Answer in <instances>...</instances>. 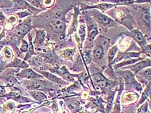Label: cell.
<instances>
[{
  "label": "cell",
  "instance_id": "obj_1",
  "mask_svg": "<svg viewBox=\"0 0 151 113\" xmlns=\"http://www.w3.org/2000/svg\"><path fill=\"white\" fill-rule=\"evenodd\" d=\"M90 14L92 15V17H94V20H96V22L103 27H114L117 25L114 21L111 20L108 16L103 14L95 9H91V10L90 11Z\"/></svg>",
  "mask_w": 151,
  "mask_h": 113
},
{
  "label": "cell",
  "instance_id": "obj_2",
  "mask_svg": "<svg viewBox=\"0 0 151 113\" xmlns=\"http://www.w3.org/2000/svg\"><path fill=\"white\" fill-rule=\"evenodd\" d=\"M123 34L126 36H130L133 38L138 43L139 45L140 46L141 49L143 50V52H146L147 54V48H150V45H147L145 37H144L140 31H139L138 29L131 30L129 32H124Z\"/></svg>",
  "mask_w": 151,
  "mask_h": 113
},
{
  "label": "cell",
  "instance_id": "obj_3",
  "mask_svg": "<svg viewBox=\"0 0 151 113\" xmlns=\"http://www.w3.org/2000/svg\"><path fill=\"white\" fill-rule=\"evenodd\" d=\"M86 22L88 25V41L89 42L92 43L94 38L98 34V28H97L96 23L95 22L94 20H93L90 16H86Z\"/></svg>",
  "mask_w": 151,
  "mask_h": 113
},
{
  "label": "cell",
  "instance_id": "obj_4",
  "mask_svg": "<svg viewBox=\"0 0 151 113\" xmlns=\"http://www.w3.org/2000/svg\"><path fill=\"white\" fill-rule=\"evenodd\" d=\"M139 23L143 28H145L147 30H149L150 27V13L149 10L147 9H142L139 12Z\"/></svg>",
  "mask_w": 151,
  "mask_h": 113
},
{
  "label": "cell",
  "instance_id": "obj_5",
  "mask_svg": "<svg viewBox=\"0 0 151 113\" xmlns=\"http://www.w3.org/2000/svg\"><path fill=\"white\" fill-rule=\"evenodd\" d=\"M49 24L53 31L58 34H62L66 31V23L63 20L53 18L50 20Z\"/></svg>",
  "mask_w": 151,
  "mask_h": 113
},
{
  "label": "cell",
  "instance_id": "obj_6",
  "mask_svg": "<svg viewBox=\"0 0 151 113\" xmlns=\"http://www.w3.org/2000/svg\"><path fill=\"white\" fill-rule=\"evenodd\" d=\"M114 18H115L116 20L119 21L121 22V24L125 25V26H127L128 25H132V23H133V20L131 18V16H130L129 14H128L127 12H123V11H116L115 13Z\"/></svg>",
  "mask_w": 151,
  "mask_h": 113
},
{
  "label": "cell",
  "instance_id": "obj_7",
  "mask_svg": "<svg viewBox=\"0 0 151 113\" xmlns=\"http://www.w3.org/2000/svg\"><path fill=\"white\" fill-rule=\"evenodd\" d=\"M18 77L21 78H26L28 80H35L42 78V76L36 73L31 69H25L20 73L16 74Z\"/></svg>",
  "mask_w": 151,
  "mask_h": 113
},
{
  "label": "cell",
  "instance_id": "obj_8",
  "mask_svg": "<svg viewBox=\"0 0 151 113\" xmlns=\"http://www.w3.org/2000/svg\"><path fill=\"white\" fill-rule=\"evenodd\" d=\"M28 84L27 88L35 89V90H45L49 87V83L45 81H42L39 79L33 80L32 82H29Z\"/></svg>",
  "mask_w": 151,
  "mask_h": 113
},
{
  "label": "cell",
  "instance_id": "obj_9",
  "mask_svg": "<svg viewBox=\"0 0 151 113\" xmlns=\"http://www.w3.org/2000/svg\"><path fill=\"white\" fill-rule=\"evenodd\" d=\"M150 67V60L148 59V60H145V61H139V62H137L136 63L132 65L131 66H129L127 67V69H129L130 70L132 71V72H134V74H137L138 73L140 72V71L143 70L146 67Z\"/></svg>",
  "mask_w": 151,
  "mask_h": 113
},
{
  "label": "cell",
  "instance_id": "obj_10",
  "mask_svg": "<svg viewBox=\"0 0 151 113\" xmlns=\"http://www.w3.org/2000/svg\"><path fill=\"white\" fill-rule=\"evenodd\" d=\"M31 29V24H30V21H27L23 23L22 25H19L16 29V36L19 38L24 37L25 34L28 33V32Z\"/></svg>",
  "mask_w": 151,
  "mask_h": 113
},
{
  "label": "cell",
  "instance_id": "obj_11",
  "mask_svg": "<svg viewBox=\"0 0 151 113\" xmlns=\"http://www.w3.org/2000/svg\"><path fill=\"white\" fill-rule=\"evenodd\" d=\"M141 52H120L118 56L117 57V58H115L114 59L113 62L111 63V64L117 63V62L121 60V59H132V58H139V56L141 54Z\"/></svg>",
  "mask_w": 151,
  "mask_h": 113
},
{
  "label": "cell",
  "instance_id": "obj_12",
  "mask_svg": "<svg viewBox=\"0 0 151 113\" xmlns=\"http://www.w3.org/2000/svg\"><path fill=\"white\" fill-rule=\"evenodd\" d=\"M46 33L44 30H36V38L34 41V44L37 47L42 46L45 40Z\"/></svg>",
  "mask_w": 151,
  "mask_h": 113
},
{
  "label": "cell",
  "instance_id": "obj_13",
  "mask_svg": "<svg viewBox=\"0 0 151 113\" xmlns=\"http://www.w3.org/2000/svg\"><path fill=\"white\" fill-rule=\"evenodd\" d=\"M93 79L94 80L95 83H96L99 87H101V88H105L108 85V81L106 80V78L103 76L101 73H98L97 74L94 75V76H93Z\"/></svg>",
  "mask_w": 151,
  "mask_h": 113
},
{
  "label": "cell",
  "instance_id": "obj_14",
  "mask_svg": "<svg viewBox=\"0 0 151 113\" xmlns=\"http://www.w3.org/2000/svg\"><path fill=\"white\" fill-rule=\"evenodd\" d=\"M116 5H117V4H113V3H100L98 5H96L94 6H88L86 7H84L83 8V10H87V9H94V8H97L99 10H107L108 9H110L111 8L114 7Z\"/></svg>",
  "mask_w": 151,
  "mask_h": 113
},
{
  "label": "cell",
  "instance_id": "obj_15",
  "mask_svg": "<svg viewBox=\"0 0 151 113\" xmlns=\"http://www.w3.org/2000/svg\"><path fill=\"white\" fill-rule=\"evenodd\" d=\"M36 71L39 72V73H40L42 76H44L47 79H48L51 82H55V83H58V84H62L64 82L62 81L60 78H58L57 76H55L53 74H51L49 72H47V71H40L38 70V69H36Z\"/></svg>",
  "mask_w": 151,
  "mask_h": 113
},
{
  "label": "cell",
  "instance_id": "obj_16",
  "mask_svg": "<svg viewBox=\"0 0 151 113\" xmlns=\"http://www.w3.org/2000/svg\"><path fill=\"white\" fill-rule=\"evenodd\" d=\"M93 55L96 59H101L103 58L104 56V48L103 45L99 43L96 46L93 51Z\"/></svg>",
  "mask_w": 151,
  "mask_h": 113
},
{
  "label": "cell",
  "instance_id": "obj_17",
  "mask_svg": "<svg viewBox=\"0 0 151 113\" xmlns=\"http://www.w3.org/2000/svg\"><path fill=\"white\" fill-rule=\"evenodd\" d=\"M142 60V58H140V57H139V58H136V59H124L123 61L121 62V63H118V64H116L114 66V69H117L121 67H123L124 66H126V65H133L134 63H137V62L139 61H141Z\"/></svg>",
  "mask_w": 151,
  "mask_h": 113
},
{
  "label": "cell",
  "instance_id": "obj_18",
  "mask_svg": "<svg viewBox=\"0 0 151 113\" xmlns=\"http://www.w3.org/2000/svg\"><path fill=\"white\" fill-rule=\"evenodd\" d=\"M55 72L57 73L60 76L64 78V79L69 81V82H74V79L72 76L69 74L65 67L60 69L59 70H54Z\"/></svg>",
  "mask_w": 151,
  "mask_h": 113
},
{
  "label": "cell",
  "instance_id": "obj_19",
  "mask_svg": "<svg viewBox=\"0 0 151 113\" xmlns=\"http://www.w3.org/2000/svg\"><path fill=\"white\" fill-rule=\"evenodd\" d=\"M28 67H29V65L25 61H22L19 59L15 58V60L7 66V67H21L23 69H27Z\"/></svg>",
  "mask_w": 151,
  "mask_h": 113
},
{
  "label": "cell",
  "instance_id": "obj_20",
  "mask_svg": "<svg viewBox=\"0 0 151 113\" xmlns=\"http://www.w3.org/2000/svg\"><path fill=\"white\" fill-rule=\"evenodd\" d=\"M117 45L113 46V47L110 48V49L109 50V51L108 52V56H107L109 66H110L111 63H112V60L115 57V56L116 55V53H117Z\"/></svg>",
  "mask_w": 151,
  "mask_h": 113
},
{
  "label": "cell",
  "instance_id": "obj_21",
  "mask_svg": "<svg viewBox=\"0 0 151 113\" xmlns=\"http://www.w3.org/2000/svg\"><path fill=\"white\" fill-rule=\"evenodd\" d=\"M78 9L75 10V13L73 16V22L71 23V25L69 27V31H68V35L73 33L74 32H75L76 29V27H77V15H78Z\"/></svg>",
  "mask_w": 151,
  "mask_h": 113
},
{
  "label": "cell",
  "instance_id": "obj_22",
  "mask_svg": "<svg viewBox=\"0 0 151 113\" xmlns=\"http://www.w3.org/2000/svg\"><path fill=\"white\" fill-rule=\"evenodd\" d=\"M30 94H31V95L33 97L34 99H36V100L38 101H44L46 100V98H47V97H46L45 94L40 91H30Z\"/></svg>",
  "mask_w": 151,
  "mask_h": 113
},
{
  "label": "cell",
  "instance_id": "obj_23",
  "mask_svg": "<svg viewBox=\"0 0 151 113\" xmlns=\"http://www.w3.org/2000/svg\"><path fill=\"white\" fill-rule=\"evenodd\" d=\"M150 95V82H148L147 87L142 94L141 100H139V104H141L144 101H145L148 98H149Z\"/></svg>",
  "mask_w": 151,
  "mask_h": 113
},
{
  "label": "cell",
  "instance_id": "obj_24",
  "mask_svg": "<svg viewBox=\"0 0 151 113\" xmlns=\"http://www.w3.org/2000/svg\"><path fill=\"white\" fill-rule=\"evenodd\" d=\"M29 49H28V53L25 57V60H28L29 58H31V56L34 54V47L33 44L32 42V38L31 35L29 34Z\"/></svg>",
  "mask_w": 151,
  "mask_h": 113
},
{
  "label": "cell",
  "instance_id": "obj_25",
  "mask_svg": "<svg viewBox=\"0 0 151 113\" xmlns=\"http://www.w3.org/2000/svg\"><path fill=\"white\" fill-rule=\"evenodd\" d=\"M44 62L43 59L40 56H34L32 57L31 59V61H30V63H31L32 65L36 66V67H40L42 65Z\"/></svg>",
  "mask_w": 151,
  "mask_h": 113
},
{
  "label": "cell",
  "instance_id": "obj_26",
  "mask_svg": "<svg viewBox=\"0 0 151 113\" xmlns=\"http://www.w3.org/2000/svg\"><path fill=\"white\" fill-rule=\"evenodd\" d=\"M78 33H79L80 35L81 45H82L86 37V25L84 24H81L80 25L79 29H78Z\"/></svg>",
  "mask_w": 151,
  "mask_h": 113
},
{
  "label": "cell",
  "instance_id": "obj_27",
  "mask_svg": "<svg viewBox=\"0 0 151 113\" xmlns=\"http://www.w3.org/2000/svg\"><path fill=\"white\" fill-rule=\"evenodd\" d=\"M137 74H138V76H142L143 79H145L146 80H148V82H150V67H148V69L141 71Z\"/></svg>",
  "mask_w": 151,
  "mask_h": 113
},
{
  "label": "cell",
  "instance_id": "obj_28",
  "mask_svg": "<svg viewBox=\"0 0 151 113\" xmlns=\"http://www.w3.org/2000/svg\"><path fill=\"white\" fill-rule=\"evenodd\" d=\"M75 49H70V48H68V49H65L62 50L61 52V54L65 58L69 59L71 58L75 54Z\"/></svg>",
  "mask_w": 151,
  "mask_h": 113
},
{
  "label": "cell",
  "instance_id": "obj_29",
  "mask_svg": "<svg viewBox=\"0 0 151 113\" xmlns=\"http://www.w3.org/2000/svg\"><path fill=\"white\" fill-rule=\"evenodd\" d=\"M3 56L5 57V58L7 61L11 60L13 57L12 50H11L9 47H6L3 50Z\"/></svg>",
  "mask_w": 151,
  "mask_h": 113
},
{
  "label": "cell",
  "instance_id": "obj_30",
  "mask_svg": "<svg viewBox=\"0 0 151 113\" xmlns=\"http://www.w3.org/2000/svg\"><path fill=\"white\" fill-rule=\"evenodd\" d=\"M115 93L114 92H112L109 96L108 101V105H107V110L109 112L110 111V110L111 109V107H112V103H113V96H114Z\"/></svg>",
  "mask_w": 151,
  "mask_h": 113
},
{
  "label": "cell",
  "instance_id": "obj_31",
  "mask_svg": "<svg viewBox=\"0 0 151 113\" xmlns=\"http://www.w3.org/2000/svg\"><path fill=\"white\" fill-rule=\"evenodd\" d=\"M29 49V44L25 40H23L22 41V45H21L20 50L22 52H26L28 51Z\"/></svg>",
  "mask_w": 151,
  "mask_h": 113
},
{
  "label": "cell",
  "instance_id": "obj_32",
  "mask_svg": "<svg viewBox=\"0 0 151 113\" xmlns=\"http://www.w3.org/2000/svg\"><path fill=\"white\" fill-rule=\"evenodd\" d=\"M148 110V103L146 102L141 105V107L138 110L137 113H146Z\"/></svg>",
  "mask_w": 151,
  "mask_h": 113
},
{
  "label": "cell",
  "instance_id": "obj_33",
  "mask_svg": "<svg viewBox=\"0 0 151 113\" xmlns=\"http://www.w3.org/2000/svg\"><path fill=\"white\" fill-rule=\"evenodd\" d=\"M29 2L31 3L32 5L36 7H37V8H40V7L42 6L41 3H42V1H29Z\"/></svg>",
  "mask_w": 151,
  "mask_h": 113
},
{
  "label": "cell",
  "instance_id": "obj_34",
  "mask_svg": "<svg viewBox=\"0 0 151 113\" xmlns=\"http://www.w3.org/2000/svg\"><path fill=\"white\" fill-rule=\"evenodd\" d=\"M7 19L5 17V16L3 14V13L0 12V24L1 25H4L5 23L6 22Z\"/></svg>",
  "mask_w": 151,
  "mask_h": 113
},
{
  "label": "cell",
  "instance_id": "obj_35",
  "mask_svg": "<svg viewBox=\"0 0 151 113\" xmlns=\"http://www.w3.org/2000/svg\"><path fill=\"white\" fill-rule=\"evenodd\" d=\"M29 14H30V13L28 12L27 11H24V12H20V13L17 14V15L21 18H24V17H25V16H27Z\"/></svg>",
  "mask_w": 151,
  "mask_h": 113
},
{
  "label": "cell",
  "instance_id": "obj_36",
  "mask_svg": "<svg viewBox=\"0 0 151 113\" xmlns=\"http://www.w3.org/2000/svg\"><path fill=\"white\" fill-rule=\"evenodd\" d=\"M16 20H17V19H16V18L15 17V16H11L10 18H9V19L7 20L8 22L9 23V24H15V22H16Z\"/></svg>",
  "mask_w": 151,
  "mask_h": 113
},
{
  "label": "cell",
  "instance_id": "obj_37",
  "mask_svg": "<svg viewBox=\"0 0 151 113\" xmlns=\"http://www.w3.org/2000/svg\"><path fill=\"white\" fill-rule=\"evenodd\" d=\"M5 44L6 43L4 42V41H0V50H1V48L4 47Z\"/></svg>",
  "mask_w": 151,
  "mask_h": 113
}]
</instances>
